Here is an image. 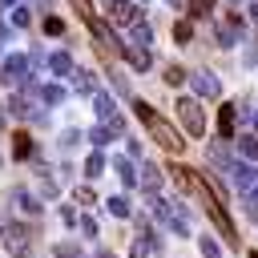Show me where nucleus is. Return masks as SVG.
I'll use <instances>...</instances> for the list:
<instances>
[{
	"mask_svg": "<svg viewBox=\"0 0 258 258\" xmlns=\"http://www.w3.org/2000/svg\"><path fill=\"white\" fill-rule=\"evenodd\" d=\"M133 113H137V117L145 121L149 137H153V141H157L161 149H169V153H181V149H185V137H181V133H177V129H173V125H169V121H165L161 113H153V109H149L145 101H133Z\"/></svg>",
	"mask_w": 258,
	"mask_h": 258,
	"instance_id": "nucleus-1",
	"label": "nucleus"
},
{
	"mask_svg": "<svg viewBox=\"0 0 258 258\" xmlns=\"http://www.w3.org/2000/svg\"><path fill=\"white\" fill-rule=\"evenodd\" d=\"M0 242L12 258H32V230L24 222H4L0 226Z\"/></svg>",
	"mask_w": 258,
	"mask_h": 258,
	"instance_id": "nucleus-2",
	"label": "nucleus"
},
{
	"mask_svg": "<svg viewBox=\"0 0 258 258\" xmlns=\"http://www.w3.org/2000/svg\"><path fill=\"white\" fill-rule=\"evenodd\" d=\"M177 117L185 121V129H189L194 137H202V133H206V113H202L198 97H177Z\"/></svg>",
	"mask_w": 258,
	"mask_h": 258,
	"instance_id": "nucleus-3",
	"label": "nucleus"
},
{
	"mask_svg": "<svg viewBox=\"0 0 258 258\" xmlns=\"http://www.w3.org/2000/svg\"><path fill=\"white\" fill-rule=\"evenodd\" d=\"M0 81H4V85H12V89H24V85H28V56H20V52L4 56Z\"/></svg>",
	"mask_w": 258,
	"mask_h": 258,
	"instance_id": "nucleus-4",
	"label": "nucleus"
},
{
	"mask_svg": "<svg viewBox=\"0 0 258 258\" xmlns=\"http://www.w3.org/2000/svg\"><path fill=\"white\" fill-rule=\"evenodd\" d=\"M85 24H89V32H93V36H97V48H101V52H105V56H117V52H121V48H125V44H121V40H117V36H113V28H109V24H105V20H97V16H89V20H85Z\"/></svg>",
	"mask_w": 258,
	"mask_h": 258,
	"instance_id": "nucleus-5",
	"label": "nucleus"
},
{
	"mask_svg": "<svg viewBox=\"0 0 258 258\" xmlns=\"http://www.w3.org/2000/svg\"><path fill=\"white\" fill-rule=\"evenodd\" d=\"M238 40H242V16H238V12H230V16H222V20H218V44H226V48H230V44H238Z\"/></svg>",
	"mask_w": 258,
	"mask_h": 258,
	"instance_id": "nucleus-6",
	"label": "nucleus"
},
{
	"mask_svg": "<svg viewBox=\"0 0 258 258\" xmlns=\"http://www.w3.org/2000/svg\"><path fill=\"white\" fill-rule=\"evenodd\" d=\"M137 185L149 194V198H157V189H161V169L153 165V161H141V173H137Z\"/></svg>",
	"mask_w": 258,
	"mask_h": 258,
	"instance_id": "nucleus-7",
	"label": "nucleus"
},
{
	"mask_svg": "<svg viewBox=\"0 0 258 258\" xmlns=\"http://www.w3.org/2000/svg\"><path fill=\"white\" fill-rule=\"evenodd\" d=\"M230 181L238 185V189H254V165L250 161H230Z\"/></svg>",
	"mask_w": 258,
	"mask_h": 258,
	"instance_id": "nucleus-8",
	"label": "nucleus"
},
{
	"mask_svg": "<svg viewBox=\"0 0 258 258\" xmlns=\"http://www.w3.org/2000/svg\"><path fill=\"white\" fill-rule=\"evenodd\" d=\"M109 16L117 24H133L137 20V8H133V0H109Z\"/></svg>",
	"mask_w": 258,
	"mask_h": 258,
	"instance_id": "nucleus-9",
	"label": "nucleus"
},
{
	"mask_svg": "<svg viewBox=\"0 0 258 258\" xmlns=\"http://www.w3.org/2000/svg\"><path fill=\"white\" fill-rule=\"evenodd\" d=\"M121 52H125V60H129V64H133L137 73H145V69L153 64V56H149V48H137V44H125Z\"/></svg>",
	"mask_w": 258,
	"mask_h": 258,
	"instance_id": "nucleus-10",
	"label": "nucleus"
},
{
	"mask_svg": "<svg viewBox=\"0 0 258 258\" xmlns=\"http://www.w3.org/2000/svg\"><path fill=\"white\" fill-rule=\"evenodd\" d=\"M234 121H238V105H222V113H218V137H234Z\"/></svg>",
	"mask_w": 258,
	"mask_h": 258,
	"instance_id": "nucleus-11",
	"label": "nucleus"
},
{
	"mask_svg": "<svg viewBox=\"0 0 258 258\" xmlns=\"http://www.w3.org/2000/svg\"><path fill=\"white\" fill-rule=\"evenodd\" d=\"M194 89H198L202 97H218V93H222V85H218L214 73H194Z\"/></svg>",
	"mask_w": 258,
	"mask_h": 258,
	"instance_id": "nucleus-12",
	"label": "nucleus"
},
{
	"mask_svg": "<svg viewBox=\"0 0 258 258\" xmlns=\"http://www.w3.org/2000/svg\"><path fill=\"white\" fill-rule=\"evenodd\" d=\"M12 202H16V206H20L28 218H36V214H40V202H36V198H32L24 185H16V189H12Z\"/></svg>",
	"mask_w": 258,
	"mask_h": 258,
	"instance_id": "nucleus-13",
	"label": "nucleus"
},
{
	"mask_svg": "<svg viewBox=\"0 0 258 258\" xmlns=\"http://www.w3.org/2000/svg\"><path fill=\"white\" fill-rule=\"evenodd\" d=\"M69 81H73V89H77V93H97V81H93V73H85V69H73V73H69Z\"/></svg>",
	"mask_w": 258,
	"mask_h": 258,
	"instance_id": "nucleus-14",
	"label": "nucleus"
},
{
	"mask_svg": "<svg viewBox=\"0 0 258 258\" xmlns=\"http://www.w3.org/2000/svg\"><path fill=\"white\" fill-rule=\"evenodd\" d=\"M93 105H97V117H101V125H105L109 117H117V105H113V97H109V93H93Z\"/></svg>",
	"mask_w": 258,
	"mask_h": 258,
	"instance_id": "nucleus-15",
	"label": "nucleus"
},
{
	"mask_svg": "<svg viewBox=\"0 0 258 258\" xmlns=\"http://www.w3.org/2000/svg\"><path fill=\"white\" fill-rule=\"evenodd\" d=\"M113 169H117V177H121L125 185H137V169H133L129 157H113Z\"/></svg>",
	"mask_w": 258,
	"mask_h": 258,
	"instance_id": "nucleus-16",
	"label": "nucleus"
},
{
	"mask_svg": "<svg viewBox=\"0 0 258 258\" xmlns=\"http://www.w3.org/2000/svg\"><path fill=\"white\" fill-rule=\"evenodd\" d=\"M48 69L60 73V77H69V73H73V56H69V52H52V56H48Z\"/></svg>",
	"mask_w": 258,
	"mask_h": 258,
	"instance_id": "nucleus-17",
	"label": "nucleus"
},
{
	"mask_svg": "<svg viewBox=\"0 0 258 258\" xmlns=\"http://www.w3.org/2000/svg\"><path fill=\"white\" fill-rule=\"evenodd\" d=\"M173 40L177 44H189L194 40V20H173Z\"/></svg>",
	"mask_w": 258,
	"mask_h": 258,
	"instance_id": "nucleus-18",
	"label": "nucleus"
},
{
	"mask_svg": "<svg viewBox=\"0 0 258 258\" xmlns=\"http://www.w3.org/2000/svg\"><path fill=\"white\" fill-rule=\"evenodd\" d=\"M12 153L16 157H32V137L28 133H12Z\"/></svg>",
	"mask_w": 258,
	"mask_h": 258,
	"instance_id": "nucleus-19",
	"label": "nucleus"
},
{
	"mask_svg": "<svg viewBox=\"0 0 258 258\" xmlns=\"http://www.w3.org/2000/svg\"><path fill=\"white\" fill-rule=\"evenodd\" d=\"M105 206H109V214H117V218H129V214H133V210H129V198H125V194H113V198H109Z\"/></svg>",
	"mask_w": 258,
	"mask_h": 258,
	"instance_id": "nucleus-20",
	"label": "nucleus"
},
{
	"mask_svg": "<svg viewBox=\"0 0 258 258\" xmlns=\"http://www.w3.org/2000/svg\"><path fill=\"white\" fill-rule=\"evenodd\" d=\"M149 36H153V28H149L145 20H133V44H137V48H145V44H149Z\"/></svg>",
	"mask_w": 258,
	"mask_h": 258,
	"instance_id": "nucleus-21",
	"label": "nucleus"
},
{
	"mask_svg": "<svg viewBox=\"0 0 258 258\" xmlns=\"http://www.w3.org/2000/svg\"><path fill=\"white\" fill-rule=\"evenodd\" d=\"M238 153L246 161H258V137H238Z\"/></svg>",
	"mask_w": 258,
	"mask_h": 258,
	"instance_id": "nucleus-22",
	"label": "nucleus"
},
{
	"mask_svg": "<svg viewBox=\"0 0 258 258\" xmlns=\"http://www.w3.org/2000/svg\"><path fill=\"white\" fill-rule=\"evenodd\" d=\"M185 4H189V20H202L214 12V0H185Z\"/></svg>",
	"mask_w": 258,
	"mask_h": 258,
	"instance_id": "nucleus-23",
	"label": "nucleus"
},
{
	"mask_svg": "<svg viewBox=\"0 0 258 258\" xmlns=\"http://www.w3.org/2000/svg\"><path fill=\"white\" fill-rule=\"evenodd\" d=\"M185 77H189V73H185L181 64H169V69H165V85H169V89H177V85H185Z\"/></svg>",
	"mask_w": 258,
	"mask_h": 258,
	"instance_id": "nucleus-24",
	"label": "nucleus"
},
{
	"mask_svg": "<svg viewBox=\"0 0 258 258\" xmlns=\"http://www.w3.org/2000/svg\"><path fill=\"white\" fill-rule=\"evenodd\" d=\"M198 250H202V258H222V246L210 238V234H202V242H198Z\"/></svg>",
	"mask_w": 258,
	"mask_h": 258,
	"instance_id": "nucleus-25",
	"label": "nucleus"
},
{
	"mask_svg": "<svg viewBox=\"0 0 258 258\" xmlns=\"http://www.w3.org/2000/svg\"><path fill=\"white\" fill-rule=\"evenodd\" d=\"M52 254H56V258H85L77 242H56V246H52Z\"/></svg>",
	"mask_w": 258,
	"mask_h": 258,
	"instance_id": "nucleus-26",
	"label": "nucleus"
},
{
	"mask_svg": "<svg viewBox=\"0 0 258 258\" xmlns=\"http://www.w3.org/2000/svg\"><path fill=\"white\" fill-rule=\"evenodd\" d=\"M36 93H40L48 105H60V101H64V89H60V85H44V89H36Z\"/></svg>",
	"mask_w": 258,
	"mask_h": 258,
	"instance_id": "nucleus-27",
	"label": "nucleus"
},
{
	"mask_svg": "<svg viewBox=\"0 0 258 258\" xmlns=\"http://www.w3.org/2000/svg\"><path fill=\"white\" fill-rule=\"evenodd\" d=\"M85 173H89V177H97V173H105V153H93V157L85 161Z\"/></svg>",
	"mask_w": 258,
	"mask_h": 258,
	"instance_id": "nucleus-28",
	"label": "nucleus"
},
{
	"mask_svg": "<svg viewBox=\"0 0 258 258\" xmlns=\"http://www.w3.org/2000/svg\"><path fill=\"white\" fill-rule=\"evenodd\" d=\"M153 246H157L153 238H137V242H133V250H129V258H145V254H149Z\"/></svg>",
	"mask_w": 258,
	"mask_h": 258,
	"instance_id": "nucleus-29",
	"label": "nucleus"
},
{
	"mask_svg": "<svg viewBox=\"0 0 258 258\" xmlns=\"http://www.w3.org/2000/svg\"><path fill=\"white\" fill-rule=\"evenodd\" d=\"M28 20H32L28 8H12V12H8V24H16V28H28Z\"/></svg>",
	"mask_w": 258,
	"mask_h": 258,
	"instance_id": "nucleus-30",
	"label": "nucleus"
},
{
	"mask_svg": "<svg viewBox=\"0 0 258 258\" xmlns=\"http://www.w3.org/2000/svg\"><path fill=\"white\" fill-rule=\"evenodd\" d=\"M210 161H214L218 169H230V157H226V149H222V145H210Z\"/></svg>",
	"mask_w": 258,
	"mask_h": 258,
	"instance_id": "nucleus-31",
	"label": "nucleus"
},
{
	"mask_svg": "<svg viewBox=\"0 0 258 258\" xmlns=\"http://www.w3.org/2000/svg\"><path fill=\"white\" fill-rule=\"evenodd\" d=\"M44 32H48V36H60V32H64V20H60V16H48V20H44Z\"/></svg>",
	"mask_w": 258,
	"mask_h": 258,
	"instance_id": "nucleus-32",
	"label": "nucleus"
},
{
	"mask_svg": "<svg viewBox=\"0 0 258 258\" xmlns=\"http://www.w3.org/2000/svg\"><path fill=\"white\" fill-rule=\"evenodd\" d=\"M89 141H93V145H109L113 137H109V129H105V125H97V129L89 133Z\"/></svg>",
	"mask_w": 258,
	"mask_h": 258,
	"instance_id": "nucleus-33",
	"label": "nucleus"
},
{
	"mask_svg": "<svg viewBox=\"0 0 258 258\" xmlns=\"http://www.w3.org/2000/svg\"><path fill=\"white\" fill-rule=\"evenodd\" d=\"M73 202H81V206H93L97 198H93V189H89V185H81V189H73Z\"/></svg>",
	"mask_w": 258,
	"mask_h": 258,
	"instance_id": "nucleus-34",
	"label": "nucleus"
},
{
	"mask_svg": "<svg viewBox=\"0 0 258 258\" xmlns=\"http://www.w3.org/2000/svg\"><path fill=\"white\" fill-rule=\"evenodd\" d=\"M81 234H89V238H93V234H97V222H93V218H89V214H85V218H81Z\"/></svg>",
	"mask_w": 258,
	"mask_h": 258,
	"instance_id": "nucleus-35",
	"label": "nucleus"
},
{
	"mask_svg": "<svg viewBox=\"0 0 258 258\" xmlns=\"http://www.w3.org/2000/svg\"><path fill=\"white\" fill-rule=\"evenodd\" d=\"M73 4H77V12H81V16H85V20H89V16H93V4H89V0H73Z\"/></svg>",
	"mask_w": 258,
	"mask_h": 258,
	"instance_id": "nucleus-36",
	"label": "nucleus"
},
{
	"mask_svg": "<svg viewBox=\"0 0 258 258\" xmlns=\"http://www.w3.org/2000/svg\"><path fill=\"white\" fill-rule=\"evenodd\" d=\"M246 214H250V218L258 222V202H250V206H246Z\"/></svg>",
	"mask_w": 258,
	"mask_h": 258,
	"instance_id": "nucleus-37",
	"label": "nucleus"
},
{
	"mask_svg": "<svg viewBox=\"0 0 258 258\" xmlns=\"http://www.w3.org/2000/svg\"><path fill=\"white\" fill-rule=\"evenodd\" d=\"M4 125H8V121H4V105H0V133H4Z\"/></svg>",
	"mask_w": 258,
	"mask_h": 258,
	"instance_id": "nucleus-38",
	"label": "nucleus"
},
{
	"mask_svg": "<svg viewBox=\"0 0 258 258\" xmlns=\"http://www.w3.org/2000/svg\"><path fill=\"white\" fill-rule=\"evenodd\" d=\"M169 4H173V8H181V4H185V0H169Z\"/></svg>",
	"mask_w": 258,
	"mask_h": 258,
	"instance_id": "nucleus-39",
	"label": "nucleus"
},
{
	"mask_svg": "<svg viewBox=\"0 0 258 258\" xmlns=\"http://www.w3.org/2000/svg\"><path fill=\"white\" fill-rule=\"evenodd\" d=\"M97 258H113V254H109V250H101V254H97Z\"/></svg>",
	"mask_w": 258,
	"mask_h": 258,
	"instance_id": "nucleus-40",
	"label": "nucleus"
},
{
	"mask_svg": "<svg viewBox=\"0 0 258 258\" xmlns=\"http://www.w3.org/2000/svg\"><path fill=\"white\" fill-rule=\"evenodd\" d=\"M254 129H258V109H254Z\"/></svg>",
	"mask_w": 258,
	"mask_h": 258,
	"instance_id": "nucleus-41",
	"label": "nucleus"
},
{
	"mask_svg": "<svg viewBox=\"0 0 258 258\" xmlns=\"http://www.w3.org/2000/svg\"><path fill=\"white\" fill-rule=\"evenodd\" d=\"M4 4H12V8H16V0H4Z\"/></svg>",
	"mask_w": 258,
	"mask_h": 258,
	"instance_id": "nucleus-42",
	"label": "nucleus"
},
{
	"mask_svg": "<svg viewBox=\"0 0 258 258\" xmlns=\"http://www.w3.org/2000/svg\"><path fill=\"white\" fill-rule=\"evenodd\" d=\"M250 258H258V250H254V254H250Z\"/></svg>",
	"mask_w": 258,
	"mask_h": 258,
	"instance_id": "nucleus-43",
	"label": "nucleus"
},
{
	"mask_svg": "<svg viewBox=\"0 0 258 258\" xmlns=\"http://www.w3.org/2000/svg\"><path fill=\"white\" fill-rule=\"evenodd\" d=\"M254 194H258V185H254Z\"/></svg>",
	"mask_w": 258,
	"mask_h": 258,
	"instance_id": "nucleus-44",
	"label": "nucleus"
},
{
	"mask_svg": "<svg viewBox=\"0 0 258 258\" xmlns=\"http://www.w3.org/2000/svg\"><path fill=\"white\" fill-rule=\"evenodd\" d=\"M141 4H145V0H141Z\"/></svg>",
	"mask_w": 258,
	"mask_h": 258,
	"instance_id": "nucleus-45",
	"label": "nucleus"
},
{
	"mask_svg": "<svg viewBox=\"0 0 258 258\" xmlns=\"http://www.w3.org/2000/svg\"><path fill=\"white\" fill-rule=\"evenodd\" d=\"M234 4H238V0H234Z\"/></svg>",
	"mask_w": 258,
	"mask_h": 258,
	"instance_id": "nucleus-46",
	"label": "nucleus"
}]
</instances>
